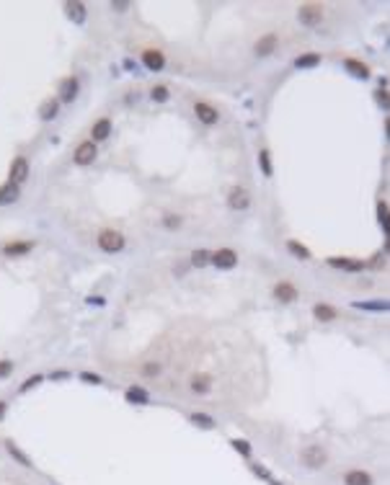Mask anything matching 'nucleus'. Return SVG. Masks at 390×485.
<instances>
[{"label": "nucleus", "instance_id": "f257e3e1", "mask_svg": "<svg viewBox=\"0 0 390 485\" xmlns=\"http://www.w3.org/2000/svg\"><path fill=\"white\" fill-rule=\"evenodd\" d=\"M96 242H98V248H101L103 253H116V251L124 248V235L116 232V230H101L98 237H96Z\"/></svg>", "mask_w": 390, "mask_h": 485}, {"label": "nucleus", "instance_id": "f03ea898", "mask_svg": "<svg viewBox=\"0 0 390 485\" xmlns=\"http://www.w3.org/2000/svg\"><path fill=\"white\" fill-rule=\"evenodd\" d=\"M96 155H98L96 142H93V140H86V142H81V145L75 147L72 160H75V166H91L93 160H96Z\"/></svg>", "mask_w": 390, "mask_h": 485}, {"label": "nucleus", "instance_id": "7ed1b4c3", "mask_svg": "<svg viewBox=\"0 0 390 485\" xmlns=\"http://www.w3.org/2000/svg\"><path fill=\"white\" fill-rule=\"evenodd\" d=\"M302 465L305 467H310V470H318V467H323L326 465V452H323V447H318V444H310V447H305L302 449Z\"/></svg>", "mask_w": 390, "mask_h": 485}, {"label": "nucleus", "instance_id": "20e7f679", "mask_svg": "<svg viewBox=\"0 0 390 485\" xmlns=\"http://www.w3.org/2000/svg\"><path fill=\"white\" fill-rule=\"evenodd\" d=\"M227 204H230V209H236V212L246 209V207L251 204L248 188H246V186H232V188H230V194H227Z\"/></svg>", "mask_w": 390, "mask_h": 485}, {"label": "nucleus", "instance_id": "39448f33", "mask_svg": "<svg viewBox=\"0 0 390 485\" xmlns=\"http://www.w3.org/2000/svg\"><path fill=\"white\" fill-rule=\"evenodd\" d=\"M323 21V6H316V3H307L300 8V23L302 26H318Z\"/></svg>", "mask_w": 390, "mask_h": 485}, {"label": "nucleus", "instance_id": "423d86ee", "mask_svg": "<svg viewBox=\"0 0 390 485\" xmlns=\"http://www.w3.org/2000/svg\"><path fill=\"white\" fill-rule=\"evenodd\" d=\"M194 114H197V119L202 121V124H217L220 121V111L215 109V106H210V103H204V101H199V103H194Z\"/></svg>", "mask_w": 390, "mask_h": 485}, {"label": "nucleus", "instance_id": "0eeeda50", "mask_svg": "<svg viewBox=\"0 0 390 485\" xmlns=\"http://www.w3.org/2000/svg\"><path fill=\"white\" fill-rule=\"evenodd\" d=\"M215 266H220V268H232L238 263V253L232 251V248H220V251H215L212 253V258H210Z\"/></svg>", "mask_w": 390, "mask_h": 485}, {"label": "nucleus", "instance_id": "6e6552de", "mask_svg": "<svg viewBox=\"0 0 390 485\" xmlns=\"http://www.w3.org/2000/svg\"><path fill=\"white\" fill-rule=\"evenodd\" d=\"M277 44H279V36H277V34H264L258 42H256L253 52H256L258 57H266V55H271V52H277Z\"/></svg>", "mask_w": 390, "mask_h": 485}, {"label": "nucleus", "instance_id": "1a4fd4ad", "mask_svg": "<svg viewBox=\"0 0 390 485\" xmlns=\"http://www.w3.org/2000/svg\"><path fill=\"white\" fill-rule=\"evenodd\" d=\"M142 62H145V67L152 70V72H158V70L166 67V57H163V52H158V49H147V52H142Z\"/></svg>", "mask_w": 390, "mask_h": 485}, {"label": "nucleus", "instance_id": "9d476101", "mask_svg": "<svg viewBox=\"0 0 390 485\" xmlns=\"http://www.w3.org/2000/svg\"><path fill=\"white\" fill-rule=\"evenodd\" d=\"M29 178V160L26 157H16L11 163V181L13 183H23Z\"/></svg>", "mask_w": 390, "mask_h": 485}, {"label": "nucleus", "instance_id": "9b49d317", "mask_svg": "<svg viewBox=\"0 0 390 485\" xmlns=\"http://www.w3.org/2000/svg\"><path fill=\"white\" fill-rule=\"evenodd\" d=\"M60 96H62V101H67V103L77 96V77H75V75L65 77L62 83H60Z\"/></svg>", "mask_w": 390, "mask_h": 485}, {"label": "nucleus", "instance_id": "f8f14e48", "mask_svg": "<svg viewBox=\"0 0 390 485\" xmlns=\"http://www.w3.org/2000/svg\"><path fill=\"white\" fill-rule=\"evenodd\" d=\"M274 297L282 300V302H295L297 300V289L290 284V281H282V284L274 287Z\"/></svg>", "mask_w": 390, "mask_h": 485}, {"label": "nucleus", "instance_id": "ddd939ff", "mask_svg": "<svg viewBox=\"0 0 390 485\" xmlns=\"http://www.w3.org/2000/svg\"><path fill=\"white\" fill-rule=\"evenodd\" d=\"M344 482L346 485H372V477L365 470H349L344 475Z\"/></svg>", "mask_w": 390, "mask_h": 485}, {"label": "nucleus", "instance_id": "4468645a", "mask_svg": "<svg viewBox=\"0 0 390 485\" xmlns=\"http://www.w3.org/2000/svg\"><path fill=\"white\" fill-rule=\"evenodd\" d=\"M16 199H18V183L8 181V183L0 186V207H3V204H11V201H16Z\"/></svg>", "mask_w": 390, "mask_h": 485}, {"label": "nucleus", "instance_id": "2eb2a0df", "mask_svg": "<svg viewBox=\"0 0 390 485\" xmlns=\"http://www.w3.org/2000/svg\"><path fill=\"white\" fill-rule=\"evenodd\" d=\"M212 382H215V377L207 374V372L194 374V377H191V390H194V392H207V390L212 387Z\"/></svg>", "mask_w": 390, "mask_h": 485}, {"label": "nucleus", "instance_id": "dca6fc26", "mask_svg": "<svg viewBox=\"0 0 390 485\" xmlns=\"http://www.w3.org/2000/svg\"><path fill=\"white\" fill-rule=\"evenodd\" d=\"M93 142H101V140H106L109 134H111V119H98L96 124H93Z\"/></svg>", "mask_w": 390, "mask_h": 485}, {"label": "nucleus", "instance_id": "f3484780", "mask_svg": "<svg viewBox=\"0 0 390 485\" xmlns=\"http://www.w3.org/2000/svg\"><path fill=\"white\" fill-rule=\"evenodd\" d=\"M31 248H34V242H31V240H26V242H8V246H6L3 251H6V256H8V258H16V256L29 253Z\"/></svg>", "mask_w": 390, "mask_h": 485}, {"label": "nucleus", "instance_id": "a211bd4d", "mask_svg": "<svg viewBox=\"0 0 390 485\" xmlns=\"http://www.w3.org/2000/svg\"><path fill=\"white\" fill-rule=\"evenodd\" d=\"M331 266H339V268H349V271H362L365 268V261H352V258H328Z\"/></svg>", "mask_w": 390, "mask_h": 485}, {"label": "nucleus", "instance_id": "6ab92c4d", "mask_svg": "<svg viewBox=\"0 0 390 485\" xmlns=\"http://www.w3.org/2000/svg\"><path fill=\"white\" fill-rule=\"evenodd\" d=\"M313 315H316V320H323V322H331V320H336V310L331 307V305H316L313 307Z\"/></svg>", "mask_w": 390, "mask_h": 485}, {"label": "nucleus", "instance_id": "aec40b11", "mask_svg": "<svg viewBox=\"0 0 390 485\" xmlns=\"http://www.w3.org/2000/svg\"><path fill=\"white\" fill-rule=\"evenodd\" d=\"M57 111H60V103H57L55 98H47V101L42 103V109H39V116H42L44 121H49V119L57 116Z\"/></svg>", "mask_w": 390, "mask_h": 485}, {"label": "nucleus", "instance_id": "412c9836", "mask_svg": "<svg viewBox=\"0 0 390 485\" xmlns=\"http://www.w3.org/2000/svg\"><path fill=\"white\" fill-rule=\"evenodd\" d=\"M344 67H346V70H352L357 77H370V67H367L365 62H359V60H346Z\"/></svg>", "mask_w": 390, "mask_h": 485}, {"label": "nucleus", "instance_id": "4be33fe9", "mask_svg": "<svg viewBox=\"0 0 390 485\" xmlns=\"http://www.w3.org/2000/svg\"><path fill=\"white\" fill-rule=\"evenodd\" d=\"M6 449H8V454H11V457H16V460H18L23 467H31V460H29V457H26V454H23V452L16 447L13 441H6Z\"/></svg>", "mask_w": 390, "mask_h": 485}, {"label": "nucleus", "instance_id": "5701e85b", "mask_svg": "<svg viewBox=\"0 0 390 485\" xmlns=\"http://www.w3.org/2000/svg\"><path fill=\"white\" fill-rule=\"evenodd\" d=\"M287 248H290V253H295L300 261H307V258H310V251H307L305 246H300L297 240H290V242H287Z\"/></svg>", "mask_w": 390, "mask_h": 485}, {"label": "nucleus", "instance_id": "b1692460", "mask_svg": "<svg viewBox=\"0 0 390 485\" xmlns=\"http://www.w3.org/2000/svg\"><path fill=\"white\" fill-rule=\"evenodd\" d=\"M258 166H261V171H264V176L269 178L271 173H274V171H271V157H269V150H261L258 152Z\"/></svg>", "mask_w": 390, "mask_h": 485}, {"label": "nucleus", "instance_id": "393cba45", "mask_svg": "<svg viewBox=\"0 0 390 485\" xmlns=\"http://www.w3.org/2000/svg\"><path fill=\"white\" fill-rule=\"evenodd\" d=\"M318 62H321V55H302V57L295 60L297 67H316Z\"/></svg>", "mask_w": 390, "mask_h": 485}, {"label": "nucleus", "instance_id": "a878e982", "mask_svg": "<svg viewBox=\"0 0 390 485\" xmlns=\"http://www.w3.org/2000/svg\"><path fill=\"white\" fill-rule=\"evenodd\" d=\"M210 258H212L210 251H194L191 253V263L194 266H204V263H210Z\"/></svg>", "mask_w": 390, "mask_h": 485}, {"label": "nucleus", "instance_id": "bb28decb", "mask_svg": "<svg viewBox=\"0 0 390 485\" xmlns=\"http://www.w3.org/2000/svg\"><path fill=\"white\" fill-rule=\"evenodd\" d=\"M142 374L145 377H158L161 374V364L158 361H145L142 364Z\"/></svg>", "mask_w": 390, "mask_h": 485}, {"label": "nucleus", "instance_id": "cd10ccee", "mask_svg": "<svg viewBox=\"0 0 390 485\" xmlns=\"http://www.w3.org/2000/svg\"><path fill=\"white\" fill-rule=\"evenodd\" d=\"M65 8L70 11V16H72L75 21H83V16H86V13H83V11H86V6H83V3H67Z\"/></svg>", "mask_w": 390, "mask_h": 485}, {"label": "nucleus", "instance_id": "c85d7f7f", "mask_svg": "<svg viewBox=\"0 0 390 485\" xmlns=\"http://www.w3.org/2000/svg\"><path fill=\"white\" fill-rule=\"evenodd\" d=\"M127 400L129 402H147V395H145V390H140V387H132V390H127Z\"/></svg>", "mask_w": 390, "mask_h": 485}, {"label": "nucleus", "instance_id": "c756f323", "mask_svg": "<svg viewBox=\"0 0 390 485\" xmlns=\"http://www.w3.org/2000/svg\"><path fill=\"white\" fill-rule=\"evenodd\" d=\"M191 421L197 423V426H202V428H212V426H215V421H212L210 416H204V413H194Z\"/></svg>", "mask_w": 390, "mask_h": 485}, {"label": "nucleus", "instance_id": "7c9ffc66", "mask_svg": "<svg viewBox=\"0 0 390 485\" xmlns=\"http://www.w3.org/2000/svg\"><path fill=\"white\" fill-rule=\"evenodd\" d=\"M377 220H380V225L387 230V204H385V201H380V204H377Z\"/></svg>", "mask_w": 390, "mask_h": 485}, {"label": "nucleus", "instance_id": "2f4dec72", "mask_svg": "<svg viewBox=\"0 0 390 485\" xmlns=\"http://www.w3.org/2000/svg\"><path fill=\"white\" fill-rule=\"evenodd\" d=\"M150 93H152V98H155V101H166V98H168V96H171V93H168V88H166V86H155V88H152V91H150Z\"/></svg>", "mask_w": 390, "mask_h": 485}, {"label": "nucleus", "instance_id": "473e14b6", "mask_svg": "<svg viewBox=\"0 0 390 485\" xmlns=\"http://www.w3.org/2000/svg\"><path fill=\"white\" fill-rule=\"evenodd\" d=\"M163 225H166L168 230H176V227H181V217H178V214H166V217H163Z\"/></svg>", "mask_w": 390, "mask_h": 485}, {"label": "nucleus", "instance_id": "72a5a7b5", "mask_svg": "<svg viewBox=\"0 0 390 485\" xmlns=\"http://www.w3.org/2000/svg\"><path fill=\"white\" fill-rule=\"evenodd\" d=\"M11 372H13V361L11 359H0V380L8 377Z\"/></svg>", "mask_w": 390, "mask_h": 485}, {"label": "nucleus", "instance_id": "f704fd0d", "mask_svg": "<svg viewBox=\"0 0 390 485\" xmlns=\"http://www.w3.org/2000/svg\"><path fill=\"white\" fill-rule=\"evenodd\" d=\"M232 447H236L241 454H246V457L251 454V447H248V441H241V439H236V441H232Z\"/></svg>", "mask_w": 390, "mask_h": 485}, {"label": "nucleus", "instance_id": "c9c22d12", "mask_svg": "<svg viewBox=\"0 0 390 485\" xmlns=\"http://www.w3.org/2000/svg\"><path fill=\"white\" fill-rule=\"evenodd\" d=\"M39 382H42V374H34V377H29V380L21 385V392H26L29 387H34V385H39Z\"/></svg>", "mask_w": 390, "mask_h": 485}, {"label": "nucleus", "instance_id": "e433bc0d", "mask_svg": "<svg viewBox=\"0 0 390 485\" xmlns=\"http://www.w3.org/2000/svg\"><path fill=\"white\" fill-rule=\"evenodd\" d=\"M81 380H86V382H91V385H98V382H101V377H98V374H88V372H83V374H81Z\"/></svg>", "mask_w": 390, "mask_h": 485}, {"label": "nucleus", "instance_id": "4c0bfd02", "mask_svg": "<svg viewBox=\"0 0 390 485\" xmlns=\"http://www.w3.org/2000/svg\"><path fill=\"white\" fill-rule=\"evenodd\" d=\"M111 8L122 13V11H127V8H129V3H127V0H119V3H116V0H114V3H111Z\"/></svg>", "mask_w": 390, "mask_h": 485}, {"label": "nucleus", "instance_id": "58836bf2", "mask_svg": "<svg viewBox=\"0 0 390 485\" xmlns=\"http://www.w3.org/2000/svg\"><path fill=\"white\" fill-rule=\"evenodd\" d=\"M6 411H8V402H6V400H0V421L6 418Z\"/></svg>", "mask_w": 390, "mask_h": 485}, {"label": "nucleus", "instance_id": "ea45409f", "mask_svg": "<svg viewBox=\"0 0 390 485\" xmlns=\"http://www.w3.org/2000/svg\"><path fill=\"white\" fill-rule=\"evenodd\" d=\"M377 98H380L382 103H387V91H385V88H380V91H377Z\"/></svg>", "mask_w": 390, "mask_h": 485}]
</instances>
